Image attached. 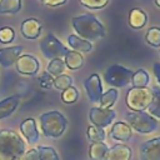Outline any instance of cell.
I'll return each instance as SVG.
<instances>
[{"label":"cell","instance_id":"obj_11","mask_svg":"<svg viewBox=\"0 0 160 160\" xmlns=\"http://www.w3.org/2000/svg\"><path fill=\"white\" fill-rule=\"evenodd\" d=\"M140 160H160V136L142 142L140 146Z\"/></svg>","mask_w":160,"mask_h":160},{"label":"cell","instance_id":"obj_8","mask_svg":"<svg viewBox=\"0 0 160 160\" xmlns=\"http://www.w3.org/2000/svg\"><path fill=\"white\" fill-rule=\"evenodd\" d=\"M116 116V112L112 109H104V108H91L89 111V120L94 126L98 128H106L110 125Z\"/></svg>","mask_w":160,"mask_h":160},{"label":"cell","instance_id":"obj_33","mask_svg":"<svg viewBox=\"0 0 160 160\" xmlns=\"http://www.w3.org/2000/svg\"><path fill=\"white\" fill-rule=\"evenodd\" d=\"M80 2H81V5H84L88 9L99 10V9L105 8L108 5L109 0H80Z\"/></svg>","mask_w":160,"mask_h":160},{"label":"cell","instance_id":"obj_6","mask_svg":"<svg viewBox=\"0 0 160 160\" xmlns=\"http://www.w3.org/2000/svg\"><path fill=\"white\" fill-rule=\"evenodd\" d=\"M132 74L134 72L130 69L119 64H114L104 71V80L108 85L114 88H122L131 82Z\"/></svg>","mask_w":160,"mask_h":160},{"label":"cell","instance_id":"obj_37","mask_svg":"<svg viewBox=\"0 0 160 160\" xmlns=\"http://www.w3.org/2000/svg\"><path fill=\"white\" fill-rule=\"evenodd\" d=\"M152 71H154V75L156 78V81L160 85V62H155L152 65Z\"/></svg>","mask_w":160,"mask_h":160},{"label":"cell","instance_id":"obj_7","mask_svg":"<svg viewBox=\"0 0 160 160\" xmlns=\"http://www.w3.org/2000/svg\"><path fill=\"white\" fill-rule=\"evenodd\" d=\"M40 50L46 59H61L66 55L69 49L62 45V42L51 32H49L40 41Z\"/></svg>","mask_w":160,"mask_h":160},{"label":"cell","instance_id":"obj_35","mask_svg":"<svg viewBox=\"0 0 160 160\" xmlns=\"http://www.w3.org/2000/svg\"><path fill=\"white\" fill-rule=\"evenodd\" d=\"M20 160H40L39 159V152L36 149H30L26 152H24V155L21 156Z\"/></svg>","mask_w":160,"mask_h":160},{"label":"cell","instance_id":"obj_38","mask_svg":"<svg viewBox=\"0 0 160 160\" xmlns=\"http://www.w3.org/2000/svg\"><path fill=\"white\" fill-rule=\"evenodd\" d=\"M155 5H156L158 8H160V0H155Z\"/></svg>","mask_w":160,"mask_h":160},{"label":"cell","instance_id":"obj_4","mask_svg":"<svg viewBox=\"0 0 160 160\" xmlns=\"http://www.w3.org/2000/svg\"><path fill=\"white\" fill-rule=\"evenodd\" d=\"M125 119L131 129L141 134L152 132L159 125L158 120L145 111H129L125 115Z\"/></svg>","mask_w":160,"mask_h":160},{"label":"cell","instance_id":"obj_29","mask_svg":"<svg viewBox=\"0 0 160 160\" xmlns=\"http://www.w3.org/2000/svg\"><path fill=\"white\" fill-rule=\"evenodd\" d=\"M52 86L56 88L58 90H61L64 91L65 89L72 86V79L69 76V75H65V74H61L59 76H56L54 79V82H52Z\"/></svg>","mask_w":160,"mask_h":160},{"label":"cell","instance_id":"obj_32","mask_svg":"<svg viewBox=\"0 0 160 160\" xmlns=\"http://www.w3.org/2000/svg\"><path fill=\"white\" fill-rule=\"evenodd\" d=\"M14 39H15V31L11 28L4 26L0 29V42L1 44H10Z\"/></svg>","mask_w":160,"mask_h":160},{"label":"cell","instance_id":"obj_3","mask_svg":"<svg viewBox=\"0 0 160 160\" xmlns=\"http://www.w3.org/2000/svg\"><path fill=\"white\" fill-rule=\"evenodd\" d=\"M40 126L41 131L46 138L58 139L60 138L68 125L66 118L56 110H51L48 112H44L40 115Z\"/></svg>","mask_w":160,"mask_h":160},{"label":"cell","instance_id":"obj_1","mask_svg":"<svg viewBox=\"0 0 160 160\" xmlns=\"http://www.w3.org/2000/svg\"><path fill=\"white\" fill-rule=\"evenodd\" d=\"M25 152V141L9 129L0 130V160H20Z\"/></svg>","mask_w":160,"mask_h":160},{"label":"cell","instance_id":"obj_28","mask_svg":"<svg viewBox=\"0 0 160 160\" xmlns=\"http://www.w3.org/2000/svg\"><path fill=\"white\" fill-rule=\"evenodd\" d=\"M145 40L152 48H160V28H156V26L150 28L146 31Z\"/></svg>","mask_w":160,"mask_h":160},{"label":"cell","instance_id":"obj_13","mask_svg":"<svg viewBox=\"0 0 160 160\" xmlns=\"http://www.w3.org/2000/svg\"><path fill=\"white\" fill-rule=\"evenodd\" d=\"M21 45H15V46H9V48H2L0 49V65L2 68H9L15 64L18 58L20 56L22 51Z\"/></svg>","mask_w":160,"mask_h":160},{"label":"cell","instance_id":"obj_14","mask_svg":"<svg viewBox=\"0 0 160 160\" xmlns=\"http://www.w3.org/2000/svg\"><path fill=\"white\" fill-rule=\"evenodd\" d=\"M110 138L116 140V141H121V142H125V141H129L131 139V135H132V129L128 125V122H124V121H118L112 125L110 132H109Z\"/></svg>","mask_w":160,"mask_h":160},{"label":"cell","instance_id":"obj_19","mask_svg":"<svg viewBox=\"0 0 160 160\" xmlns=\"http://www.w3.org/2000/svg\"><path fill=\"white\" fill-rule=\"evenodd\" d=\"M68 44L70 45V48L74 50V51H78V52H89L91 51L92 49V45L90 41L85 40V39H81L79 38L78 35H69L68 38Z\"/></svg>","mask_w":160,"mask_h":160},{"label":"cell","instance_id":"obj_9","mask_svg":"<svg viewBox=\"0 0 160 160\" xmlns=\"http://www.w3.org/2000/svg\"><path fill=\"white\" fill-rule=\"evenodd\" d=\"M14 65L16 68V71L21 75H36L40 69L39 60L30 54L20 55Z\"/></svg>","mask_w":160,"mask_h":160},{"label":"cell","instance_id":"obj_22","mask_svg":"<svg viewBox=\"0 0 160 160\" xmlns=\"http://www.w3.org/2000/svg\"><path fill=\"white\" fill-rule=\"evenodd\" d=\"M151 90H152V100L148 106V111L151 116L160 119V86H154Z\"/></svg>","mask_w":160,"mask_h":160},{"label":"cell","instance_id":"obj_16","mask_svg":"<svg viewBox=\"0 0 160 160\" xmlns=\"http://www.w3.org/2000/svg\"><path fill=\"white\" fill-rule=\"evenodd\" d=\"M131 155H132V151L128 145L118 144L108 150L105 160H130Z\"/></svg>","mask_w":160,"mask_h":160},{"label":"cell","instance_id":"obj_34","mask_svg":"<svg viewBox=\"0 0 160 160\" xmlns=\"http://www.w3.org/2000/svg\"><path fill=\"white\" fill-rule=\"evenodd\" d=\"M52 82H54V78L46 71L44 74H41V76L39 78V84L44 89H50L52 86Z\"/></svg>","mask_w":160,"mask_h":160},{"label":"cell","instance_id":"obj_2","mask_svg":"<svg viewBox=\"0 0 160 160\" xmlns=\"http://www.w3.org/2000/svg\"><path fill=\"white\" fill-rule=\"evenodd\" d=\"M71 25L76 31L79 38L85 39L88 41L98 40L105 36V28L104 25L94 16V15H79L71 19Z\"/></svg>","mask_w":160,"mask_h":160},{"label":"cell","instance_id":"obj_21","mask_svg":"<svg viewBox=\"0 0 160 160\" xmlns=\"http://www.w3.org/2000/svg\"><path fill=\"white\" fill-rule=\"evenodd\" d=\"M109 146L102 142H91L89 149V158L90 160H105V156L108 154Z\"/></svg>","mask_w":160,"mask_h":160},{"label":"cell","instance_id":"obj_23","mask_svg":"<svg viewBox=\"0 0 160 160\" xmlns=\"http://www.w3.org/2000/svg\"><path fill=\"white\" fill-rule=\"evenodd\" d=\"M118 99V90L115 88H111L109 89L108 91H105L100 100H99V104H100V108H104V109H111V106L115 104Z\"/></svg>","mask_w":160,"mask_h":160},{"label":"cell","instance_id":"obj_5","mask_svg":"<svg viewBox=\"0 0 160 160\" xmlns=\"http://www.w3.org/2000/svg\"><path fill=\"white\" fill-rule=\"evenodd\" d=\"M152 100V90L149 88H131L125 96L126 106L130 111H144Z\"/></svg>","mask_w":160,"mask_h":160},{"label":"cell","instance_id":"obj_24","mask_svg":"<svg viewBox=\"0 0 160 160\" xmlns=\"http://www.w3.org/2000/svg\"><path fill=\"white\" fill-rule=\"evenodd\" d=\"M21 9V0H0V14H16Z\"/></svg>","mask_w":160,"mask_h":160},{"label":"cell","instance_id":"obj_31","mask_svg":"<svg viewBox=\"0 0 160 160\" xmlns=\"http://www.w3.org/2000/svg\"><path fill=\"white\" fill-rule=\"evenodd\" d=\"M78 99H79V91L74 86H70V88L65 89L61 94V100L65 104H74Z\"/></svg>","mask_w":160,"mask_h":160},{"label":"cell","instance_id":"obj_36","mask_svg":"<svg viewBox=\"0 0 160 160\" xmlns=\"http://www.w3.org/2000/svg\"><path fill=\"white\" fill-rule=\"evenodd\" d=\"M41 1L48 6H59L66 2V0H41Z\"/></svg>","mask_w":160,"mask_h":160},{"label":"cell","instance_id":"obj_18","mask_svg":"<svg viewBox=\"0 0 160 160\" xmlns=\"http://www.w3.org/2000/svg\"><path fill=\"white\" fill-rule=\"evenodd\" d=\"M148 21V15L144 10L141 9H131L129 12V25L132 29H141L145 26Z\"/></svg>","mask_w":160,"mask_h":160},{"label":"cell","instance_id":"obj_30","mask_svg":"<svg viewBox=\"0 0 160 160\" xmlns=\"http://www.w3.org/2000/svg\"><path fill=\"white\" fill-rule=\"evenodd\" d=\"M39 152V159L40 160H59L58 152L49 146H38L36 148Z\"/></svg>","mask_w":160,"mask_h":160},{"label":"cell","instance_id":"obj_26","mask_svg":"<svg viewBox=\"0 0 160 160\" xmlns=\"http://www.w3.org/2000/svg\"><path fill=\"white\" fill-rule=\"evenodd\" d=\"M88 139L90 142H102L106 138L105 130L102 128H98V126H89L88 128Z\"/></svg>","mask_w":160,"mask_h":160},{"label":"cell","instance_id":"obj_12","mask_svg":"<svg viewBox=\"0 0 160 160\" xmlns=\"http://www.w3.org/2000/svg\"><path fill=\"white\" fill-rule=\"evenodd\" d=\"M41 29H42L41 22L39 20L34 19V18L24 20L20 25V31H21L22 36L25 39H30V40H34V39L39 38V35L41 32Z\"/></svg>","mask_w":160,"mask_h":160},{"label":"cell","instance_id":"obj_20","mask_svg":"<svg viewBox=\"0 0 160 160\" xmlns=\"http://www.w3.org/2000/svg\"><path fill=\"white\" fill-rule=\"evenodd\" d=\"M64 62L65 66L70 70H78L84 65V56L74 50H69L66 55L64 56Z\"/></svg>","mask_w":160,"mask_h":160},{"label":"cell","instance_id":"obj_27","mask_svg":"<svg viewBox=\"0 0 160 160\" xmlns=\"http://www.w3.org/2000/svg\"><path fill=\"white\" fill-rule=\"evenodd\" d=\"M66 66H65V62L62 59H51L49 65H48V71L51 76H59L61 75L64 71H65Z\"/></svg>","mask_w":160,"mask_h":160},{"label":"cell","instance_id":"obj_17","mask_svg":"<svg viewBox=\"0 0 160 160\" xmlns=\"http://www.w3.org/2000/svg\"><path fill=\"white\" fill-rule=\"evenodd\" d=\"M19 96L18 95H12L9 96L4 100L0 101V119H5L8 116H10L18 108L19 105Z\"/></svg>","mask_w":160,"mask_h":160},{"label":"cell","instance_id":"obj_25","mask_svg":"<svg viewBox=\"0 0 160 160\" xmlns=\"http://www.w3.org/2000/svg\"><path fill=\"white\" fill-rule=\"evenodd\" d=\"M149 74L146 70L144 69H139L132 74V79H131V84L132 88H145L149 84Z\"/></svg>","mask_w":160,"mask_h":160},{"label":"cell","instance_id":"obj_10","mask_svg":"<svg viewBox=\"0 0 160 160\" xmlns=\"http://www.w3.org/2000/svg\"><path fill=\"white\" fill-rule=\"evenodd\" d=\"M84 86L89 100L91 102H99L102 95V85L99 74H91L89 78H86L84 81Z\"/></svg>","mask_w":160,"mask_h":160},{"label":"cell","instance_id":"obj_15","mask_svg":"<svg viewBox=\"0 0 160 160\" xmlns=\"http://www.w3.org/2000/svg\"><path fill=\"white\" fill-rule=\"evenodd\" d=\"M20 131L21 134L25 136L26 141L29 144H36L39 140V130L36 126V122L32 118L25 119L21 124H20Z\"/></svg>","mask_w":160,"mask_h":160}]
</instances>
